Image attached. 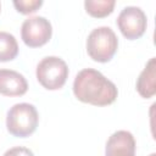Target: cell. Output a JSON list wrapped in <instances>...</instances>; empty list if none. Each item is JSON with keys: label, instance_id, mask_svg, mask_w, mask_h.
Returning <instances> with one entry per match:
<instances>
[{"label": "cell", "instance_id": "6da1fadb", "mask_svg": "<svg viewBox=\"0 0 156 156\" xmlns=\"http://www.w3.org/2000/svg\"><path fill=\"white\" fill-rule=\"evenodd\" d=\"M73 93L79 101L94 106L111 105L118 96L115 83L94 68H84L77 73L73 82Z\"/></svg>", "mask_w": 156, "mask_h": 156}, {"label": "cell", "instance_id": "7a4b0ae2", "mask_svg": "<svg viewBox=\"0 0 156 156\" xmlns=\"http://www.w3.org/2000/svg\"><path fill=\"white\" fill-rule=\"evenodd\" d=\"M39 122V115L34 105L20 102L13 105L6 116V128L9 133L17 138H27L32 135Z\"/></svg>", "mask_w": 156, "mask_h": 156}, {"label": "cell", "instance_id": "3957f363", "mask_svg": "<svg viewBox=\"0 0 156 156\" xmlns=\"http://www.w3.org/2000/svg\"><path fill=\"white\" fill-rule=\"evenodd\" d=\"M118 49L116 33L106 26L98 27L90 32L87 39V52L96 62H108Z\"/></svg>", "mask_w": 156, "mask_h": 156}, {"label": "cell", "instance_id": "277c9868", "mask_svg": "<svg viewBox=\"0 0 156 156\" xmlns=\"http://www.w3.org/2000/svg\"><path fill=\"white\" fill-rule=\"evenodd\" d=\"M37 79L48 90L61 89L68 78L67 63L57 56H46L37 66Z\"/></svg>", "mask_w": 156, "mask_h": 156}, {"label": "cell", "instance_id": "5b68a950", "mask_svg": "<svg viewBox=\"0 0 156 156\" xmlns=\"http://www.w3.org/2000/svg\"><path fill=\"white\" fill-rule=\"evenodd\" d=\"M52 34V27L49 20L43 16H34L24 20L21 27V38L29 48L45 45Z\"/></svg>", "mask_w": 156, "mask_h": 156}, {"label": "cell", "instance_id": "8992f818", "mask_svg": "<svg viewBox=\"0 0 156 156\" xmlns=\"http://www.w3.org/2000/svg\"><path fill=\"white\" fill-rule=\"evenodd\" d=\"M117 26L123 37L129 40H135L143 37L146 30L147 18L145 12L138 6L124 7L117 18Z\"/></svg>", "mask_w": 156, "mask_h": 156}, {"label": "cell", "instance_id": "52a82bcc", "mask_svg": "<svg viewBox=\"0 0 156 156\" xmlns=\"http://www.w3.org/2000/svg\"><path fill=\"white\" fill-rule=\"evenodd\" d=\"M135 139L128 130H117L107 140L105 156H135Z\"/></svg>", "mask_w": 156, "mask_h": 156}, {"label": "cell", "instance_id": "ba28073f", "mask_svg": "<svg viewBox=\"0 0 156 156\" xmlns=\"http://www.w3.org/2000/svg\"><path fill=\"white\" fill-rule=\"evenodd\" d=\"M28 90L23 74L13 69H0V94L4 96H21Z\"/></svg>", "mask_w": 156, "mask_h": 156}, {"label": "cell", "instance_id": "9c48e42d", "mask_svg": "<svg viewBox=\"0 0 156 156\" xmlns=\"http://www.w3.org/2000/svg\"><path fill=\"white\" fill-rule=\"evenodd\" d=\"M136 90L144 99H150L156 94V58L151 57L138 77Z\"/></svg>", "mask_w": 156, "mask_h": 156}, {"label": "cell", "instance_id": "30bf717a", "mask_svg": "<svg viewBox=\"0 0 156 156\" xmlns=\"http://www.w3.org/2000/svg\"><path fill=\"white\" fill-rule=\"evenodd\" d=\"M18 55V43L16 38L7 32H0V62L13 60Z\"/></svg>", "mask_w": 156, "mask_h": 156}, {"label": "cell", "instance_id": "8fae6325", "mask_svg": "<svg viewBox=\"0 0 156 156\" xmlns=\"http://www.w3.org/2000/svg\"><path fill=\"white\" fill-rule=\"evenodd\" d=\"M116 1L115 0H85V11L96 18H102L113 12Z\"/></svg>", "mask_w": 156, "mask_h": 156}, {"label": "cell", "instance_id": "7c38bea8", "mask_svg": "<svg viewBox=\"0 0 156 156\" xmlns=\"http://www.w3.org/2000/svg\"><path fill=\"white\" fill-rule=\"evenodd\" d=\"M43 5V0H15L13 6L23 15H29L39 10Z\"/></svg>", "mask_w": 156, "mask_h": 156}, {"label": "cell", "instance_id": "4fadbf2b", "mask_svg": "<svg viewBox=\"0 0 156 156\" xmlns=\"http://www.w3.org/2000/svg\"><path fill=\"white\" fill-rule=\"evenodd\" d=\"M2 156H34L33 151L24 146H15L9 149Z\"/></svg>", "mask_w": 156, "mask_h": 156}, {"label": "cell", "instance_id": "5bb4252c", "mask_svg": "<svg viewBox=\"0 0 156 156\" xmlns=\"http://www.w3.org/2000/svg\"><path fill=\"white\" fill-rule=\"evenodd\" d=\"M150 156H156V154H155V152H152V154H151Z\"/></svg>", "mask_w": 156, "mask_h": 156}]
</instances>
